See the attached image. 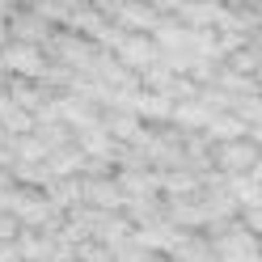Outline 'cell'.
Listing matches in <instances>:
<instances>
[{
	"label": "cell",
	"instance_id": "6da1fadb",
	"mask_svg": "<svg viewBox=\"0 0 262 262\" xmlns=\"http://www.w3.org/2000/svg\"><path fill=\"white\" fill-rule=\"evenodd\" d=\"M0 63H9L13 72H26V76H42V55L34 51V47H9L5 55H0Z\"/></svg>",
	"mask_w": 262,
	"mask_h": 262
},
{
	"label": "cell",
	"instance_id": "7a4b0ae2",
	"mask_svg": "<svg viewBox=\"0 0 262 262\" xmlns=\"http://www.w3.org/2000/svg\"><path fill=\"white\" fill-rule=\"evenodd\" d=\"M123 63L127 68H152L157 63V47L148 38H127L123 42Z\"/></svg>",
	"mask_w": 262,
	"mask_h": 262
},
{
	"label": "cell",
	"instance_id": "3957f363",
	"mask_svg": "<svg viewBox=\"0 0 262 262\" xmlns=\"http://www.w3.org/2000/svg\"><path fill=\"white\" fill-rule=\"evenodd\" d=\"M131 106H136L140 114H157V119H161V114H169V110H173L165 93H161V97H131Z\"/></svg>",
	"mask_w": 262,
	"mask_h": 262
},
{
	"label": "cell",
	"instance_id": "277c9868",
	"mask_svg": "<svg viewBox=\"0 0 262 262\" xmlns=\"http://www.w3.org/2000/svg\"><path fill=\"white\" fill-rule=\"evenodd\" d=\"M173 119H182L186 127H199V123H207V119H211V114H207V110H199V106H178V110H173Z\"/></svg>",
	"mask_w": 262,
	"mask_h": 262
},
{
	"label": "cell",
	"instance_id": "5b68a950",
	"mask_svg": "<svg viewBox=\"0 0 262 262\" xmlns=\"http://www.w3.org/2000/svg\"><path fill=\"white\" fill-rule=\"evenodd\" d=\"M123 17L131 26H152V9H136V5H131V9H123Z\"/></svg>",
	"mask_w": 262,
	"mask_h": 262
},
{
	"label": "cell",
	"instance_id": "8992f818",
	"mask_svg": "<svg viewBox=\"0 0 262 262\" xmlns=\"http://www.w3.org/2000/svg\"><path fill=\"white\" fill-rule=\"evenodd\" d=\"M245 161H250V152H245V148H228V157H224V165H228V169H241Z\"/></svg>",
	"mask_w": 262,
	"mask_h": 262
},
{
	"label": "cell",
	"instance_id": "52a82bcc",
	"mask_svg": "<svg viewBox=\"0 0 262 262\" xmlns=\"http://www.w3.org/2000/svg\"><path fill=\"white\" fill-rule=\"evenodd\" d=\"M93 199H97V203H119V194H114V190H110V186L102 182V186L93 190Z\"/></svg>",
	"mask_w": 262,
	"mask_h": 262
},
{
	"label": "cell",
	"instance_id": "ba28073f",
	"mask_svg": "<svg viewBox=\"0 0 262 262\" xmlns=\"http://www.w3.org/2000/svg\"><path fill=\"white\" fill-rule=\"evenodd\" d=\"M5 237H13V220H9V216H0V241H5Z\"/></svg>",
	"mask_w": 262,
	"mask_h": 262
}]
</instances>
